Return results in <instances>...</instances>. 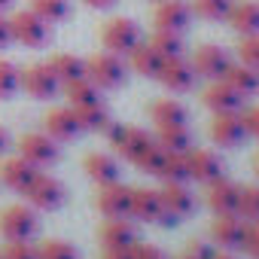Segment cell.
Masks as SVG:
<instances>
[{"instance_id":"b9f144b4","label":"cell","mask_w":259,"mask_h":259,"mask_svg":"<svg viewBox=\"0 0 259 259\" xmlns=\"http://www.w3.org/2000/svg\"><path fill=\"white\" fill-rule=\"evenodd\" d=\"M241 250H247V256L259 259V223H250V226L244 229V244H241Z\"/></svg>"},{"instance_id":"4dcf8cb0","label":"cell","mask_w":259,"mask_h":259,"mask_svg":"<svg viewBox=\"0 0 259 259\" xmlns=\"http://www.w3.org/2000/svg\"><path fill=\"white\" fill-rule=\"evenodd\" d=\"M159 177H162L165 183H183V180H189L186 153H165L162 168H159Z\"/></svg>"},{"instance_id":"484cf974","label":"cell","mask_w":259,"mask_h":259,"mask_svg":"<svg viewBox=\"0 0 259 259\" xmlns=\"http://www.w3.org/2000/svg\"><path fill=\"white\" fill-rule=\"evenodd\" d=\"M241 98H250L259 92V70L250 67V64H229L226 76H223Z\"/></svg>"},{"instance_id":"d6a6232c","label":"cell","mask_w":259,"mask_h":259,"mask_svg":"<svg viewBox=\"0 0 259 259\" xmlns=\"http://www.w3.org/2000/svg\"><path fill=\"white\" fill-rule=\"evenodd\" d=\"M64 95H67L70 107H82V104L98 101V85H95L89 76H79V79H73V82H64Z\"/></svg>"},{"instance_id":"74e56055","label":"cell","mask_w":259,"mask_h":259,"mask_svg":"<svg viewBox=\"0 0 259 259\" xmlns=\"http://www.w3.org/2000/svg\"><path fill=\"white\" fill-rule=\"evenodd\" d=\"M238 217L259 223V186H241L238 192Z\"/></svg>"},{"instance_id":"ffe728a7","label":"cell","mask_w":259,"mask_h":259,"mask_svg":"<svg viewBox=\"0 0 259 259\" xmlns=\"http://www.w3.org/2000/svg\"><path fill=\"white\" fill-rule=\"evenodd\" d=\"M186 162H189V180L213 183L217 177H223V162L213 153H207V150H189Z\"/></svg>"},{"instance_id":"ee69618b","label":"cell","mask_w":259,"mask_h":259,"mask_svg":"<svg viewBox=\"0 0 259 259\" xmlns=\"http://www.w3.org/2000/svg\"><path fill=\"white\" fill-rule=\"evenodd\" d=\"M241 119H244V128H247V135L259 141V104H256V107H247V110L241 113Z\"/></svg>"},{"instance_id":"5bb4252c","label":"cell","mask_w":259,"mask_h":259,"mask_svg":"<svg viewBox=\"0 0 259 259\" xmlns=\"http://www.w3.org/2000/svg\"><path fill=\"white\" fill-rule=\"evenodd\" d=\"M128 201H132V189L122 186L119 180L116 183H104L98 189V210L107 217V220H116V217H128Z\"/></svg>"},{"instance_id":"1f68e13d","label":"cell","mask_w":259,"mask_h":259,"mask_svg":"<svg viewBox=\"0 0 259 259\" xmlns=\"http://www.w3.org/2000/svg\"><path fill=\"white\" fill-rule=\"evenodd\" d=\"M28 10H34L43 22L58 25V22H64L70 16V0H31Z\"/></svg>"},{"instance_id":"db71d44e","label":"cell","mask_w":259,"mask_h":259,"mask_svg":"<svg viewBox=\"0 0 259 259\" xmlns=\"http://www.w3.org/2000/svg\"><path fill=\"white\" fill-rule=\"evenodd\" d=\"M180 259H195V256H189V253H186V256H180Z\"/></svg>"},{"instance_id":"cb8c5ba5","label":"cell","mask_w":259,"mask_h":259,"mask_svg":"<svg viewBox=\"0 0 259 259\" xmlns=\"http://www.w3.org/2000/svg\"><path fill=\"white\" fill-rule=\"evenodd\" d=\"M82 168H85V174H89L98 186L119 180V165H116V159L107 156V153H89L85 162H82Z\"/></svg>"},{"instance_id":"2e32d148","label":"cell","mask_w":259,"mask_h":259,"mask_svg":"<svg viewBox=\"0 0 259 259\" xmlns=\"http://www.w3.org/2000/svg\"><path fill=\"white\" fill-rule=\"evenodd\" d=\"M43 125H46V135L52 141H73L82 132L79 122H76L73 107H55V110H49L43 116Z\"/></svg>"},{"instance_id":"e575fe53","label":"cell","mask_w":259,"mask_h":259,"mask_svg":"<svg viewBox=\"0 0 259 259\" xmlns=\"http://www.w3.org/2000/svg\"><path fill=\"white\" fill-rule=\"evenodd\" d=\"M232 4H235V0H192L189 10H192L195 16L207 19V22H223V19L229 16Z\"/></svg>"},{"instance_id":"6da1fadb","label":"cell","mask_w":259,"mask_h":259,"mask_svg":"<svg viewBox=\"0 0 259 259\" xmlns=\"http://www.w3.org/2000/svg\"><path fill=\"white\" fill-rule=\"evenodd\" d=\"M10 28H13V43H22L28 49H43L49 40H52V25L43 22L34 10H22L10 19Z\"/></svg>"},{"instance_id":"83f0119b","label":"cell","mask_w":259,"mask_h":259,"mask_svg":"<svg viewBox=\"0 0 259 259\" xmlns=\"http://www.w3.org/2000/svg\"><path fill=\"white\" fill-rule=\"evenodd\" d=\"M73 113H76V122H79L82 132H104V128H110V113L101 101L73 107Z\"/></svg>"},{"instance_id":"f1b7e54d","label":"cell","mask_w":259,"mask_h":259,"mask_svg":"<svg viewBox=\"0 0 259 259\" xmlns=\"http://www.w3.org/2000/svg\"><path fill=\"white\" fill-rule=\"evenodd\" d=\"M156 144H159L165 153H189L192 135H189L186 125H168V128H159Z\"/></svg>"},{"instance_id":"836d02e7","label":"cell","mask_w":259,"mask_h":259,"mask_svg":"<svg viewBox=\"0 0 259 259\" xmlns=\"http://www.w3.org/2000/svg\"><path fill=\"white\" fill-rule=\"evenodd\" d=\"M162 58H174V55H183V40H180V34H174V31H153V37L147 40Z\"/></svg>"},{"instance_id":"816d5d0a","label":"cell","mask_w":259,"mask_h":259,"mask_svg":"<svg viewBox=\"0 0 259 259\" xmlns=\"http://www.w3.org/2000/svg\"><path fill=\"white\" fill-rule=\"evenodd\" d=\"M210 259H235V256H232V253H213Z\"/></svg>"},{"instance_id":"f35d334b","label":"cell","mask_w":259,"mask_h":259,"mask_svg":"<svg viewBox=\"0 0 259 259\" xmlns=\"http://www.w3.org/2000/svg\"><path fill=\"white\" fill-rule=\"evenodd\" d=\"M162 159H165V150H162L159 144H153V147H150V150H147V153H144V156H141L138 162H135V165H138V168H141L144 174H156V177H159Z\"/></svg>"},{"instance_id":"ac0fdd59","label":"cell","mask_w":259,"mask_h":259,"mask_svg":"<svg viewBox=\"0 0 259 259\" xmlns=\"http://www.w3.org/2000/svg\"><path fill=\"white\" fill-rule=\"evenodd\" d=\"M238 192L241 186H235L226 177H217L213 183H207V204L213 213H238Z\"/></svg>"},{"instance_id":"3957f363","label":"cell","mask_w":259,"mask_h":259,"mask_svg":"<svg viewBox=\"0 0 259 259\" xmlns=\"http://www.w3.org/2000/svg\"><path fill=\"white\" fill-rule=\"evenodd\" d=\"M85 76L98 89H119L125 82V64L113 52H98V55L85 58Z\"/></svg>"},{"instance_id":"7a4b0ae2","label":"cell","mask_w":259,"mask_h":259,"mask_svg":"<svg viewBox=\"0 0 259 259\" xmlns=\"http://www.w3.org/2000/svg\"><path fill=\"white\" fill-rule=\"evenodd\" d=\"M101 43H104L107 52L122 58V55H132L135 46L144 43V37H141V28L132 19H110L101 31Z\"/></svg>"},{"instance_id":"f6af8a7d","label":"cell","mask_w":259,"mask_h":259,"mask_svg":"<svg viewBox=\"0 0 259 259\" xmlns=\"http://www.w3.org/2000/svg\"><path fill=\"white\" fill-rule=\"evenodd\" d=\"M186 253H189V256H195V259H210V256H213V250H210V247H204L201 241H189Z\"/></svg>"},{"instance_id":"ab89813d","label":"cell","mask_w":259,"mask_h":259,"mask_svg":"<svg viewBox=\"0 0 259 259\" xmlns=\"http://www.w3.org/2000/svg\"><path fill=\"white\" fill-rule=\"evenodd\" d=\"M238 55H241V64H250L259 70V34H247L238 46Z\"/></svg>"},{"instance_id":"f546056e","label":"cell","mask_w":259,"mask_h":259,"mask_svg":"<svg viewBox=\"0 0 259 259\" xmlns=\"http://www.w3.org/2000/svg\"><path fill=\"white\" fill-rule=\"evenodd\" d=\"M49 70L55 73V79H58V82H73V79L85 76V61H82V58H76V55L58 52V55H52Z\"/></svg>"},{"instance_id":"277c9868","label":"cell","mask_w":259,"mask_h":259,"mask_svg":"<svg viewBox=\"0 0 259 259\" xmlns=\"http://www.w3.org/2000/svg\"><path fill=\"white\" fill-rule=\"evenodd\" d=\"M37 232V217L25 204H10L0 210V235L7 241H28Z\"/></svg>"},{"instance_id":"7bdbcfd3","label":"cell","mask_w":259,"mask_h":259,"mask_svg":"<svg viewBox=\"0 0 259 259\" xmlns=\"http://www.w3.org/2000/svg\"><path fill=\"white\" fill-rule=\"evenodd\" d=\"M128 253H132V259H165V253L159 247H150V244H132L128 247Z\"/></svg>"},{"instance_id":"bcb514c9","label":"cell","mask_w":259,"mask_h":259,"mask_svg":"<svg viewBox=\"0 0 259 259\" xmlns=\"http://www.w3.org/2000/svg\"><path fill=\"white\" fill-rule=\"evenodd\" d=\"M13 43V28H10V19L0 13V49H7Z\"/></svg>"},{"instance_id":"7c38bea8","label":"cell","mask_w":259,"mask_h":259,"mask_svg":"<svg viewBox=\"0 0 259 259\" xmlns=\"http://www.w3.org/2000/svg\"><path fill=\"white\" fill-rule=\"evenodd\" d=\"M19 85H22L31 98L46 101V98H52V95H55L58 79H55V73L49 70V64H31V67H25V70H22Z\"/></svg>"},{"instance_id":"4316f807","label":"cell","mask_w":259,"mask_h":259,"mask_svg":"<svg viewBox=\"0 0 259 259\" xmlns=\"http://www.w3.org/2000/svg\"><path fill=\"white\" fill-rule=\"evenodd\" d=\"M128 61H132V70H135V73L156 79V76H159V67H162V61H165V58H162L150 43H138V46H135V52L128 55Z\"/></svg>"},{"instance_id":"f907efd6","label":"cell","mask_w":259,"mask_h":259,"mask_svg":"<svg viewBox=\"0 0 259 259\" xmlns=\"http://www.w3.org/2000/svg\"><path fill=\"white\" fill-rule=\"evenodd\" d=\"M13 4H16V0H0V13H7V10H10Z\"/></svg>"},{"instance_id":"8d00e7d4","label":"cell","mask_w":259,"mask_h":259,"mask_svg":"<svg viewBox=\"0 0 259 259\" xmlns=\"http://www.w3.org/2000/svg\"><path fill=\"white\" fill-rule=\"evenodd\" d=\"M37 259H79L76 247L61 241V238H49L37 247Z\"/></svg>"},{"instance_id":"e0dca14e","label":"cell","mask_w":259,"mask_h":259,"mask_svg":"<svg viewBox=\"0 0 259 259\" xmlns=\"http://www.w3.org/2000/svg\"><path fill=\"white\" fill-rule=\"evenodd\" d=\"M244 229H247V223L238 213H217L210 235L217 244H223V250H238L244 244Z\"/></svg>"},{"instance_id":"f5cc1de1","label":"cell","mask_w":259,"mask_h":259,"mask_svg":"<svg viewBox=\"0 0 259 259\" xmlns=\"http://www.w3.org/2000/svg\"><path fill=\"white\" fill-rule=\"evenodd\" d=\"M256 177H259V156H256Z\"/></svg>"},{"instance_id":"4fadbf2b","label":"cell","mask_w":259,"mask_h":259,"mask_svg":"<svg viewBox=\"0 0 259 259\" xmlns=\"http://www.w3.org/2000/svg\"><path fill=\"white\" fill-rule=\"evenodd\" d=\"M128 217L144 220V223H168L165 207H162V198H159V192H153V189H132Z\"/></svg>"},{"instance_id":"d4e9b609","label":"cell","mask_w":259,"mask_h":259,"mask_svg":"<svg viewBox=\"0 0 259 259\" xmlns=\"http://www.w3.org/2000/svg\"><path fill=\"white\" fill-rule=\"evenodd\" d=\"M150 116H153L156 128H168V125H186V122H189V113H186V107H183L180 101H174V98H162V101H156V104L150 107Z\"/></svg>"},{"instance_id":"60d3db41","label":"cell","mask_w":259,"mask_h":259,"mask_svg":"<svg viewBox=\"0 0 259 259\" xmlns=\"http://www.w3.org/2000/svg\"><path fill=\"white\" fill-rule=\"evenodd\" d=\"M0 259H37V247H31L28 241H10L0 250Z\"/></svg>"},{"instance_id":"9a60e30c","label":"cell","mask_w":259,"mask_h":259,"mask_svg":"<svg viewBox=\"0 0 259 259\" xmlns=\"http://www.w3.org/2000/svg\"><path fill=\"white\" fill-rule=\"evenodd\" d=\"M159 198H162L168 223H177L180 217H189L192 207H195V195L183 183H165V189H159Z\"/></svg>"},{"instance_id":"c3c4849f","label":"cell","mask_w":259,"mask_h":259,"mask_svg":"<svg viewBox=\"0 0 259 259\" xmlns=\"http://www.w3.org/2000/svg\"><path fill=\"white\" fill-rule=\"evenodd\" d=\"M101 259H132V253H128V250H104Z\"/></svg>"},{"instance_id":"5b68a950","label":"cell","mask_w":259,"mask_h":259,"mask_svg":"<svg viewBox=\"0 0 259 259\" xmlns=\"http://www.w3.org/2000/svg\"><path fill=\"white\" fill-rule=\"evenodd\" d=\"M110 144L116 147V153L119 156H125L128 162H138L156 141L147 135V132H141V128H125V125H110Z\"/></svg>"},{"instance_id":"9c48e42d","label":"cell","mask_w":259,"mask_h":259,"mask_svg":"<svg viewBox=\"0 0 259 259\" xmlns=\"http://www.w3.org/2000/svg\"><path fill=\"white\" fill-rule=\"evenodd\" d=\"M25 198L40 207V210H55L61 201H64V186L55 180V177H46V174H37L28 189H25Z\"/></svg>"},{"instance_id":"d6986e66","label":"cell","mask_w":259,"mask_h":259,"mask_svg":"<svg viewBox=\"0 0 259 259\" xmlns=\"http://www.w3.org/2000/svg\"><path fill=\"white\" fill-rule=\"evenodd\" d=\"M241 95L226 82V79H213L207 89H204V107L213 110V113H235L241 107Z\"/></svg>"},{"instance_id":"30bf717a","label":"cell","mask_w":259,"mask_h":259,"mask_svg":"<svg viewBox=\"0 0 259 259\" xmlns=\"http://www.w3.org/2000/svg\"><path fill=\"white\" fill-rule=\"evenodd\" d=\"M165 89L171 92H189L195 85V70L192 64L183 58V55H174V58H165L162 67H159V76H156Z\"/></svg>"},{"instance_id":"8fae6325","label":"cell","mask_w":259,"mask_h":259,"mask_svg":"<svg viewBox=\"0 0 259 259\" xmlns=\"http://www.w3.org/2000/svg\"><path fill=\"white\" fill-rule=\"evenodd\" d=\"M189 19H192V10L186 0H159L153 16L159 31H174V34H183L189 28Z\"/></svg>"},{"instance_id":"8992f818","label":"cell","mask_w":259,"mask_h":259,"mask_svg":"<svg viewBox=\"0 0 259 259\" xmlns=\"http://www.w3.org/2000/svg\"><path fill=\"white\" fill-rule=\"evenodd\" d=\"M229 64H232L229 52H226L223 46H213V43L198 46L195 55H192V70H195V76H204V79H210V82H213V79H223L226 70H229Z\"/></svg>"},{"instance_id":"52a82bcc","label":"cell","mask_w":259,"mask_h":259,"mask_svg":"<svg viewBox=\"0 0 259 259\" xmlns=\"http://www.w3.org/2000/svg\"><path fill=\"white\" fill-rule=\"evenodd\" d=\"M19 156L25 162H31L34 168H43V165H52L58 159V147H55V141L49 135L31 132V135L19 138Z\"/></svg>"},{"instance_id":"7dc6e473","label":"cell","mask_w":259,"mask_h":259,"mask_svg":"<svg viewBox=\"0 0 259 259\" xmlns=\"http://www.w3.org/2000/svg\"><path fill=\"white\" fill-rule=\"evenodd\" d=\"M82 4L92 10H110V7H116V0H82Z\"/></svg>"},{"instance_id":"44dd1931","label":"cell","mask_w":259,"mask_h":259,"mask_svg":"<svg viewBox=\"0 0 259 259\" xmlns=\"http://www.w3.org/2000/svg\"><path fill=\"white\" fill-rule=\"evenodd\" d=\"M138 241V232L132 223H125V217H116V220H107L104 229H101V244L104 250H128Z\"/></svg>"},{"instance_id":"603a6c76","label":"cell","mask_w":259,"mask_h":259,"mask_svg":"<svg viewBox=\"0 0 259 259\" xmlns=\"http://www.w3.org/2000/svg\"><path fill=\"white\" fill-rule=\"evenodd\" d=\"M226 22L238 31V34H259V4L256 0H241V4H232Z\"/></svg>"},{"instance_id":"d590c367","label":"cell","mask_w":259,"mask_h":259,"mask_svg":"<svg viewBox=\"0 0 259 259\" xmlns=\"http://www.w3.org/2000/svg\"><path fill=\"white\" fill-rule=\"evenodd\" d=\"M19 79H22V70H19L10 58H0V101L13 98V95L22 89Z\"/></svg>"},{"instance_id":"681fc988","label":"cell","mask_w":259,"mask_h":259,"mask_svg":"<svg viewBox=\"0 0 259 259\" xmlns=\"http://www.w3.org/2000/svg\"><path fill=\"white\" fill-rule=\"evenodd\" d=\"M7 144H10V138H7V132H4V128H0V153L7 150Z\"/></svg>"},{"instance_id":"7402d4cb","label":"cell","mask_w":259,"mask_h":259,"mask_svg":"<svg viewBox=\"0 0 259 259\" xmlns=\"http://www.w3.org/2000/svg\"><path fill=\"white\" fill-rule=\"evenodd\" d=\"M37 174H40V171H37L31 162H25L22 156L0 162V183L10 186V189H19V192H25V189H28V183H31Z\"/></svg>"},{"instance_id":"ba28073f","label":"cell","mask_w":259,"mask_h":259,"mask_svg":"<svg viewBox=\"0 0 259 259\" xmlns=\"http://www.w3.org/2000/svg\"><path fill=\"white\" fill-rule=\"evenodd\" d=\"M247 138V128H244V119L241 113H213L210 119V141L217 147H238L241 141Z\"/></svg>"}]
</instances>
